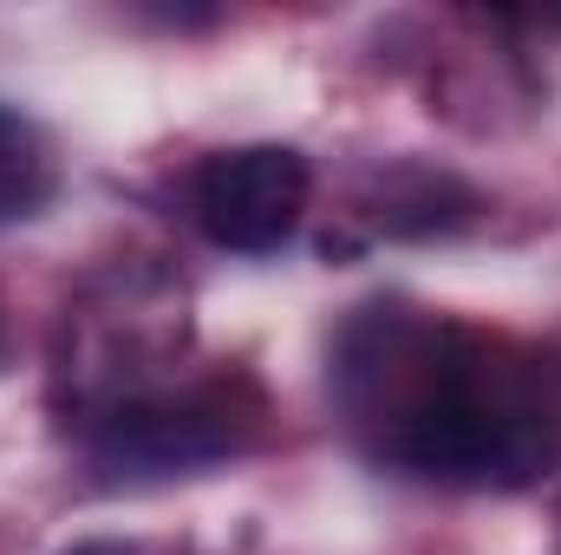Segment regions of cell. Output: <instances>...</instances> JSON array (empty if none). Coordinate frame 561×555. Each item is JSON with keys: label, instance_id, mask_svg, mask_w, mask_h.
<instances>
[{"label": "cell", "instance_id": "6da1fadb", "mask_svg": "<svg viewBox=\"0 0 561 555\" xmlns=\"http://www.w3.org/2000/svg\"><path fill=\"white\" fill-rule=\"evenodd\" d=\"M333 393L379 464L431 484L523 490L561 451V412L529 366L399 301L346 320Z\"/></svg>", "mask_w": 561, "mask_h": 555}, {"label": "cell", "instance_id": "3957f363", "mask_svg": "<svg viewBox=\"0 0 561 555\" xmlns=\"http://www.w3.org/2000/svg\"><path fill=\"white\" fill-rule=\"evenodd\" d=\"M249 431H255V412H242L229 386H196V393L118 406L99 424V464L125 477H176V471L236 457Z\"/></svg>", "mask_w": 561, "mask_h": 555}, {"label": "cell", "instance_id": "277c9868", "mask_svg": "<svg viewBox=\"0 0 561 555\" xmlns=\"http://www.w3.org/2000/svg\"><path fill=\"white\" fill-rule=\"evenodd\" d=\"M470 209H477V190L457 183L450 170L399 163V170L373 177V216L386 236H444V229L470 223Z\"/></svg>", "mask_w": 561, "mask_h": 555}, {"label": "cell", "instance_id": "7a4b0ae2", "mask_svg": "<svg viewBox=\"0 0 561 555\" xmlns=\"http://www.w3.org/2000/svg\"><path fill=\"white\" fill-rule=\"evenodd\" d=\"M313 170L300 150L287 144H242V150H216L196 183H190V209L203 223V236L216 249L236 256H275L280 242L300 229Z\"/></svg>", "mask_w": 561, "mask_h": 555}, {"label": "cell", "instance_id": "5b68a950", "mask_svg": "<svg viewBox=\"0 0 561 555\" xmlns=\"http://www.w3.org/2000/svg\"><path fill=\"white\" fill-rule=\"evenodd\" d=\"M53 190V163L39 150V132L0 105V216H33Z\"/></svg>", "mask_w": 561, "mask_h": 555}]
</instances>
